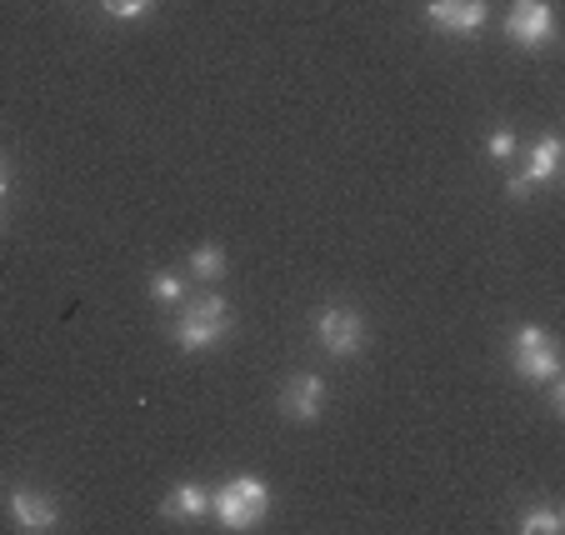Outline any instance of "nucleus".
Listing matches in <instances>:
<instances>
[{"mask_svg":"<svg viewBox=\"0 0 565 535\" xmlns=\"http://www.w3.org/2000/svg\"><path fill=\"white\" fill-rule=\"evenodd\" d=\"M561 171V140L555 136H541L531 146V156H525V181H551V175Z\"/></svg>","mask_w":565,"mask_h":535,"instance_id":"obj_10","label":"nucleus"},{"mask_svg":"<svg viewBox=\"0 0 565 535\" xmlns=\"http://www.w3.org/2000/svg\"><path fill=\"white\" fill-rule=\"evenodd\" d=\"M191 276H201V280H221V276H225V250H221V246H201V250H191Z\"/></svg>","mask_w":565,"mask_h":535,"instance_id":"obj_12","label":"nucleus"},{"mask_svg":"<svg viewBox=\"0 0 565 535\" xmlns=\"http://www.w3.org/2000/svg\"><path fill=\"white\" fill-rule=\"evenodd\" d=\"M365 315L361 311H351V306H331V311H320L316 315V341L326 345L331 355H355V351H365Z\"/></svg>","mask_w":565,"mask_h":535,"instance_id":"obj_4","label":"nucleus"},{"mask_svg":"<svg viewBox=\"0 0 565 535\" xmlns=\"http://www.w3.org/2000/svg\"><path fill=\"white\" fill-rule=\"evenodd\" d=\"M211 511L221 515L225 531H256L270 511V491L260 475H235L221 491H211Z\"/></svg>","mask_w":565,"mask_h":535,"instance_id":"obj_1","label":"nucleus"},{"mask_svg":"<svg viewBox=\"0 0 565 535\" xmlns=\"http://www.w3.org/2000/svg\"><path fill=\"white\" fill-rule=\"evenodd\" d=\"M511 361H515V375H525V381H555L561 375V345H555L551 331L525 325V331H515Z\"/></svg>","mask_w":565,"mask_h":535,"instance_id":"obj_3","label":"nucleus"},{"mask_svg":"<svg viewBox=\"0 0 565 535\" xmlns=\"http://www.w3.org/2000/svg\"><path fill=\"white\" fill-rule=\"evenodd\" d=\"M511 195H515V201H521V195H531V181H525V175H515V181H511Z\"/></svg>","mask_w":565,"mask_h":535,"instance_id":"obj_16","label":"nucleus"},{"mask_svg":"<svg viewBox=\"0 0 565 535\" xmlns=\"http://www.w3.org/2000/svg\"><path fill=\"white\" fill-rule=\"evenodd\" d=\"M225 331H231V306H225L221 296L191 300V306L181 311V321L171 325V335H175L181 351H211V345H221Z\"/></svg>","mask_w":565,"mask_h":535,"instance_id":"obj_2","label":"nucleus"},{"mask_svg":"<svg viewBox=\"0 0 565 535\" xmlns=\"http://www.w3.org/2000/svg\"><path fill=\"white\" fill-rule=\"evenodd\" d=\"M505 35L525 51H541V45L555 41V11L545 0H515L511 15H505Z\"/></svg>","mask_w":565,"mask_h":535,"instance_id":"obj_5","label":"nucleus"},{"mask_svg":"<svg viewBox=\"0 0 565 535\" xmlns=\"http://www.w3.org/2000/svg\"><path fill=\"white\" fill-rule=\"evenodd\" d=\"M205 511H211V491L195 481H181L166 501H160V515H166V521H201Z\"/></svg>","mask_w":565,"mask_h":535,"instance_id":"obj_9","label":"nucleus"},{"mask_svg":"<svg viewBox=\"0 0 565 535\" xmlns=\"http://www.w3.org/2000/svg\"><path fill=\"white\" fill-rule=\"evenodd\" d=\"M6 191H11V165L0 161V195H6Z\"/></svg>","mask_w":565,"mask_h":535,"instance_id":"obj_17","label":"nucleus"},{"mask_svg":"<svg viewBox=\"0 0 565 535\" xmlns=\"http://www.w3.org/2000/svg\"><path fill=\"white\" fill-rule=\"evenodd\" d=\"M426 21L450 35H476L491 21V11H486V0H426Z\"/></svg>","mask_w":565,"mask_h":535,"instance_id":"obj_6","label":"nucleus"},{"mask_svg":"<svg viewBox=\"0 0 565 535\" xmlns=\"http://www.w3.org/2000/svg\"><path fill=\"white\" fill-rule=\"evenodd\" d=\"M11 521L21 525V531H51L55 525V501L41 491H25V485H15L11 491Z\"/></svg>","mask_w":565,"mask_h":535,"instance_id":"obj_8","label":"nucleus"},{"mask_svg":"<svg viewBox=\"0 0 565 535\" xmlns=\"http://www.w3.org/2000/svg\"><path fill=\"white\" fill-rule=\"evenodd\" d=\"M280 410L290 420H316L326 410V381L320 375H296L286 390H280Z\"/></svg>","mask_w":565,"mask_h":535,"instance_id":"obj_7","label":"nucleus"},{"mask_svg":"<svg viewBox=\"0 0 565 535\" xmlns=\"http://www.w3.org/2000/svg\"><path fill=\"white\" fill-rule=\"evenodd\" d=\"M181 290H185V280L171 276V270H156V276H150V296L156 300H181Z\"/></svg>","mask_w":565,"mask_h":535,"instance_id":"obj_14","label":"nucleus"},{"mask_svg":"<svg viewBox=\"0 0 565 535\" xmlns=\"http://www.w3.org/2000/svg\"><path fill=\"white\" fill-rule=\"evenodd\" d=\"M515 531H521V535H561L565 531V515L555 511V505H535V511H525L521 521H515Z\"/></svg>","mask_w":565,"mask_h":535,"instance_id":"obj_11","label":"nucleus"},{"mask_svg":"<svg viewBox=\"0 0 565 535\" xmlns=\"http://www.w3.org/2000/svg\"><path fill=\"white\" fill-rule=\"evenodd\" d=\"M515 156V130H495L491 136V161H511Z\"/></svg>","mask_w":565,"mask_h":535,"instance_id":"obj_15","label":"nucleus"},{"mask_svg":"<svg viewBox=\"0 0 565 535\" xmlns=\"http://www.w3.org/2000/svg\"><path fill=\"white\" fill-rule=\"evenodd\" d=\"M150 6H156V0H100V11H106L110 21H140Z\"/></svg>","mask_w":565,"mask_h":535,"instance_id":"obj_13","label":"nucleus"}]
</instances>
